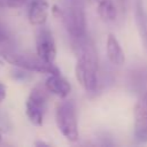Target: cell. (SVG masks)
<instances>
[{
	"label": "cell",
	"mask_w": 147,
	"mask_h": 147,
	"mask_svg": "<svg viewBox=\"0 0 147 147\" xmlns=\"http://www.w3.org/2000/svg\"><path fill=\"white\" fill-rule=\"evenodd\" d=\"M26 0H0V7L2 8H18L23 6Z\"/></svg>",
	"instance_id": "4fadbf2b"
},
{
	"label": "cell",
	"mask_w": 147,
	"mask_h": 147,
	"mask_svg": "<svg viewBox=\"0 0 147 147\" xmlns=\"http://www.w3.org/2000/svg\"><path fill=\"white\" fill-rule=\"evenodd\" d=\"M36 51L37 55L47 63H54L56 57V46L52 31L41 25L36 33Z\"/></svg>",
	"instance_id": "8992f818"
},
{
	"label": "cell",
	"mask_w": 147,
	"mask_h": 147,
	"mask_svg": "<svg viewBox=\"0 0 147 147\" xmlns=\"http://www.w3.org/2000/svg\"><path fill=\"white\" fill-rule=\"evenodd\" d=\"M34 145H36V146H48L47 144H45V142H42V141H37V142H34Z\"/></svg>",
	"instance_id": "2e32d148"
},
{
	"label": "cell",
	"mask_w": 147,
	"mask_h": 147,
	"mask_svg": "<svg viewBox=\"0 0 147 147\" xmlns=\"http://www.w3.org/2000/svg\"><path fill=\"white\" fill-rule=\"evenodd\" d=\"M45 87L47 88L48 92L60 96V98H65L71 90V86L69 82L63 78L60 74H52L47 77Z\"/></svg>",
	"instance_id": "9c48e42d"
},
{
	"label": "cell",
	"mask_w": 147,
	"mask_h": 147,
	"mask_svg": "<svg viewBox=\"0 0 147 147\" xmlns=\"http://www.w3.org/2000/svg\"><path fill=\"white\" fill-rule=\"evenodd\" d=\"M72 39V48L77 59L76 79L85 91L92 92L98 85V55L94 44L86 34Z\"/></svg>",
	"instance_id": "6da1fadb"
},
{
	"label": "cell",
	"mask_w": 147,
	"mask_h": 147,
	"mask_svg": "<svg viewBox=\"0 0 147 147\" xmlns=\"http://www.w3.org/2000/svg\"><path fill=\"white\" fill-rule=\"evenodd\" d=\"M6 98V86L0 83V103L3 101V99Z\"/></svg>",
	"instance_id": "5bb4252c"
},
{
	"label": "cell",
	"mask_w": 147,
	"mask_h": 147,
	"mask_svg": "<svg viewBox=\"0 0 147 147\" xmlns=\"http://www.w3.org/2000/svg\"><path fill=\"white\" fill-rule=\"evenodd\" d=\"M55 122L59 131L69 141H77L79 138L78 123L76 115V106L72 100L61 102L55 113Z\"/></svg>",
	"instance_id": "277c9868"
},
{
	"label": "cell",
	"mask_w": 147,
	"mask_h": 147,
	"mask_svg": "<svg viewBox=\"0 0 147 147\" xmlns=\"http://www.w3.org/2000/svg\"><path fill=\"white\" fill-rule=\"evenodd\" d=\"M134 15H136V23L138 26L139 34H140L141 40L144 42V46L147 51V11L145 10L140 0L137 1Z\"/></svg>",
	"instance_id": "8fae6325"
},
{
	"label": "cell",
	"mask_w": 147,
	"mask_h": 147,
	"mask_svg": "<svg viewBox=\"0 0 147 147\" xmlns=\"http://www.w3.org/2000/svg\"><path fill=\"white\" fill-rule=\"evenodd\" d=\"M48 16V3L46 0H32L29 5L28 18L32 25L41 26Z\"/></svg>",
	"instance_id": "ba28073f"
},
{
	"label": "cell",
	"mask_w": 147,
	"mask_h": 147,
	"mask_svg": "<svg viewBox=\"0 0 147 147\" xmlns=\"http://www.w3.org/2000/svg\"><path fill=\"white\" fill-rule=\"evenodd\" d=\"M5 40H7V34H6L5 30L2 29V26L0 25V42H3Z\"/></svg>",
	"instance_id": "9a60e30c"
},
{
	"label": "cell",
	"mask_w": 147,
	"mask_h": 147,
	"mask_svg": "<svg viewBox=\"0 0 147 147\" xmlns=\"http://www.w3.org/2000/svg\"><path fill=\"white\" fill-rule=\"evenodd\" d=\"M106 49H107V56L109 61L115 65H123L125 62V55L121 47L119 41L115 37V34L109 33L107 37L106 42Z\"/></svg>",
	"instance_id": "30bf717a"
},
{
	"label": "cell",
	"mask_w": 147,
	"mask_h": 147,
	"mask_svg": "<svg viewBox=\"0 0 147 147\" xmlns=\"http://www.w3.org/2000/svg\"><path fill=\"white\" fill-rule=\"evenodd\" d=\"M54 8L59 13V16L71 38H79L86 34L85 9L80 0H65L62 8Z\"/></svg>",
	"instance_id": "7a4b0ae2"
},
{
	"label": "cell",
	"mask_w": 147,
	"mask_h": 147,
	"mask_svg": "<svg viewBox=\"0 0 147 147\" xmlns=\"http://www.w3.org/2000/svg\"><path fill=\"white\" fill-rule=\"evenodd\" d=\"M94 3L99 16L108 22H111L116 18V7L113 0H90Z\"/></svg>",
	"instance_id": "7c38bea8"
},
{
	"label": "cell",
	"mask_w": 147,
	"mask_h": 147,
	"mask_svg": "<svg viewBox=\"0 0 147 147\" xmlns=\"http://www.w3.org/2000/svg\"><path fill=\"white\" fill-rule=\"evenodd\" d=\"M47 88L38 85L34 86L26 99L25 102V113L29 121L36 125L41 126L44 123V115L47 106Z\"/></svg>",
	"instance_id": "5b68a950"
},
{
	"label": "cell",
	"mask_w": 147,
	"mask_h": 147,
	"mask_svg": "<svg viewBox=\"0 0 147 147\" xmlns=\"http://www.w3.org/2000/svg\"><path fill=\"white\" fill-rule=\"evenodd\" d=\"M1 140H2V134H1V132H0V142H1Z\"/></svg>",
	"instance_id": "e0dca14e"
},
{
	"label": "cell",
	"mask_w": 147,
	"mask_h": 147,
	"mask_svg": "<svg viewBox=\"0 0 147 147\" xmlns=\"http://www.w3.org/2000/svg\"><path fill=\"white\" fill-rule=\"evenodd\" d=\"M134 137L138 141L147 142V92L139 98L134 107Z\"/></svg>",
	"instance_id": "52a82bcc"
},
{
	"label": "cell",
	"mask_w": 147,
	"mask_h": 147,
	"mask_svg": "<svg viewBox=\"0 0 147 147\" xmlns=\"http://www.w3.org/2000/svg\"><path fill=\"white\" fill-rule=\"evenodd\" d=\"M1 56L8 63L20 68L21 70L30 71V72H40V74H60L59 68L54 63H47L38 55L34 56L32 54H22L11 51H2Z\"/></svg>",
	"instance_id": "3957f363"
}]
</instances>
